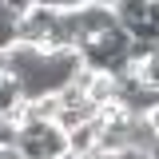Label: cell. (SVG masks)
I'll use <instances>...</instances> for the list:
<instances>
[{
    "mask_svg": "<svg viewBox=\"0 0 159 159\" xmlns=\"http://www.w3.org/2000/svg\"><path fill=\"white\" fill-rule=\"evenodd\" d=\"M80 16V28L88 32V36H99V32H107V28H116V4H96V0H84L76 8Z\"/></svg>",
    "mask_w": 159,
    "mask_h": 159,
    "instance_id": "1",
    "label": "cell"
},
{
    "mask_svg": "<svg viewBox=\"0 0 159 159\" xmlns=\"http://www.w3.org/2000/svg\"><path fill=\"white\" fill-rule=\"evenodd\" d=\"M64 135H68V155L88 159V155H92V147H96V139H99V123H96V119H88V123H80V127L64 131Z\"/></svg>",
    "mask_w": 159,
    "mask_h": 159,
    "instance_id": "2",
    "label": "cell"
},
{
    "mask_svg": "<svg viewBox=\"0 0 159 159\" xmlns=\"http://www.w3.org/2000/svg\"><path fill=\"white\" fill-rule=\"evenodd\" d=\"M116 20H119V28H127V36H135L147 24V4L143 0H116Z\"/></svg>",
    "mask_w": 159,
    "mask_h": 159,
    "instance_id": "3",
    "label": "cell"
},
{
    "mask_svg": "<svg viewBox=\"0 0 159 159\" xmlns=\"http://www.w3.org/2000/svg\"><path fill=\"white\" fill-rule=\"evenodd\" d=\"M119 96V84H116V76H111V72H96V76H92V84H88V99H92V103H107V99H116Z\"/></svg>",
    "mask_w": 159,
    "mask_h": 159,
    "instance_id": "4",
    "label": "cell"
},
{
    "mask_svg": "<svg viewBox=\"0 0 159 159\" xmlns=\"http://www.w3.org/2000/svg\"><path fill=\"white\" fill-rule=\"evenodd\" d=\"M20 103H24V88H20V80L8 72V76L0 80V116L8 119V116L20 107Z\"/></svg>",
    "mask_w": 159,
    "mask_h": 159,
    "instance_id": "5",
    "label": "cell"
},
{
    "mask_svg": "<svg viewBox=\"0 0 159 159\" xmlns=\"http://www.w3.org/2000/svg\"><path fill=\"white\" fill-rule=\"evenodd\" d=\"M139 80H143L147 88H159V52H155V56H147L143 64H139Z\"/></svg>",
    "mask_w": 159,
    "mask_h": 159,
    "instance_id": "6",
    "label": "cell"
},
{
    "mask_svg": "<svg viewBox=\"0 0 159 159\" xmlns=\"http://www.w3.org/2000/svg\"><path fill=\"white\" fill-rule=\"evenodd\" d=\"M16 24L20 20H4V24H0V52H12V48L20 44L16 40Z\"/></svg>",
    "mask_w": 159,
    "mask_h": 159,
    "instance_id": "7",
    "label": "cell"
},
{
    "mask_svg": "<svg viewBox=\"0 0 159 159\" xmlns=\"http://www.w3.org/2000/svg\"><path fill=\"white\" fill-rule=\"evenodd\" d=\"M4 8H8V12H12L16 20H24V16H32L36 0H4Z\"/></svg>",
    "mask_w": 159,
    "mask_h": 159,
    "instance_id": "8",
    "label": "cell"
},
{
    "mask_svg": "<svg viewBox=\"0 0 159 159\" xmlns=\"http://www.w3.org/2000/svg\"><path fill=\"white\" fill-rule=\"evenodd\" d=\"M147 20H151V24H159V0H151V4H147Z\"/></svg>",
    "mask_w": 159,
    "mask_h": 159,
    "instance_id": "9",
    "label": "cell"
},
{
    "mask_svg": "<svg viewBox=\"0 0 159 159\" xmlns=\"http://www.w3.org/2000/svg\"><path fill=\"white\" fill-rule=\"evenodd\" d=\"M147 119H151V127H155V135H159V107H151V111H147Z\"/></svg>",
    "mask_w": 159,
    "mask_h": 159,
    "instance_id": "10",
    "label": "cell"
},
{
    "mask_svg": "<svg viewBox=\"0 0 159 159\" xmlns=\"http://www.w3.org/2000/svg\"><path fill=\"white\" fill-rule=\"evenodd\" d=\"M96 4H116V0H96Z\"/></svg>",
    "mask_w": 159,
    "mask_h": 159,
    "instance_id": "11",
    "label": "cell"
},
{
    "mask_svg": "<svg viewBox=\"0 0 159 159\" xmlns=\"http://www.w3.org/2000/svg\"><path fill=\"white\" fill-rule=\"evenodd\" d=\"M107 159H119V151H116V155H107Z\"/></svg>",
    "mask_w": 159,
    "mask_h": 159,
    "instance_id": "12",
    "label": "cell"
},
{
    "mask_svg": "<svg viewBox=\"0 0 159 159\" xmlns=\"http://www.w3.org/2000/svg\"><path fill=\"white\" fill-rule=\"evenodd\" d=\"M143 4H151V0H143Z\"/></svg>",
    "mask_w": 159,
    "mask_h": 159,
    "instance_id": "13",
    "label": "cell"
},
{
    "mask_svg": "<svg viewBox=\"0 0 159 159\" xmlns=\"http://www.w3.org/2000/svg\"><path fill=\"white\" fill-rule=\"evenodd\" d=\"M0 147H4V143H0Z\"/></svg>",
    "mask_w": 159,
    "mask_h": 159,
    "instance_id": "14",
    "label": "cell"
}]
</instances>
